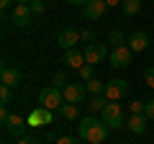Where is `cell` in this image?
Here are the masks:
<instances>
[{
    "label": "cell",
    "instance_id": "cell-20",
    "mask_svg": "<svg viewBox=\"0 0 154 144\" xmlns=\"http://www.w3.org/2000/svg\"><path fill=\"white\" fill-rule=\"evenodd\" d=\"M108 41H110L113 46H123L128 39H126V33H123L121 28H110V33H108Z\"/></svg>",
    "mask_w": 154,
    "mask_h": 144
},
{
    "label": "cell",
    "instance_id": "cell-21",
    "mask_svg": "<svg viewBox=\"0 0 154 144\" xmlns=\"http://www.w3.org/2000/svg\"><path fill=\"white\" fill-rule=\"evenodd\" d=\"M121 11L126 13V16H136V13L141 11V0H123Z\"/></svg>",
    "mask_w": 154,
    "mask_h": 144
},
{
    "label": "cell",
    "instance_id": "cell-26",
    "mask_svg": "<svg viewBox=\"0 0 154 144\" xmlns=\"http://www.w3.org/2000/svg\"><path fill=\"white\" fill-rule=\"evenodd\" d=\"M144 83L154 90V67H146V70H144Z\"/></svg>",
    "mask_w": 154,
    "mask_h": 144
},
{
    "label": "cell",
    "instance_id": "cell-11",
    "mask_svg": "<svg viewBox=\"0 0 154 144\" xmlns=\"http://www.w3.org/2000/svg\"><path fill=\"white\" fill-rule=\"evenodd\" d=\"M51 121H54V111H46L41 105L28 116V126H46V124H51Z\"/></svg>",
    "mask_w": 154,
    "mask_h": 144
},
{
    "label": "cell",
    "instance_id": "cell-34",
    "mask_svg": "<svg viewBox=\"0 0 154 144\" xmlns=\"http://www.w3.org/2000/svg\"><path fill=\"white\" fill-rule=\"evenodd\" d=\"M11 5H16V0H0V8H11Z\"/></svg>",
    "mask_w": 154,
    "mask_h": 144
},
{
    "label": "cell",
    "instance_id": "cell-1",
    "mask_svg": "<svg viewBox=\"0 0 154 144\" xmlns=\"http://www.w3.org/2000/svg\"><path fill=\"white\" fill-rule=\"evenodd\" d=\"M77 124H80V126H77V136L82 139V142H88V144H103L105 136H108V131H110V129L105 126L103 121H98L95 116H85Z\"/></svg>",
    "mask_w": 154,
    "mask_h": 144
},
{
    "label": "cell",
    "instance_id": "cell-29",
    "mask_svg": "<svg viewBox=\"0 0 154 144\" xmlns=\"http://www.w3.org/2000/svg\"><path fill=\"white\" fill-rule=\"evenodd\" d=\"M80 39H82V41H88V44H93V39H95V33L90 31V28H85V31H80Z\"/></svg>",
    "mask_w": 154,
    "mask_h": 144
},
{
    "label": "cell",
    "instance_id": "cell-17",
    "mask_svg": "<svg viewBox=\"0 0 154 144\" xmlns=\"http://www.w3.org/2000/svg\"><path fill=\"white\" fill-rule=\"evenodd\" d=\"M59 116L67 118V121H77V118H80V105H75V103H64V105L59 108Z\"/></svg>",
    "mask_w": 154,
    "mask_h": 144
},
{
    "label": "cell",
    "instance_id": "cell-8",
    "mask_svg": "<svg viewBox=\"0 0 154 144\" xmlns=\"http://www.w3.org/2000/svg\"><path fill=\"white\" fill-rule=\"evenodd\" d=\"M31 18H33V13H31V5H13V13H11V21L16 23V26H21V28H26L28 23H31Z\"/></svg>",
    "mask_w": 154,
    "mask_h": 144
},
{
    "label": "cell",
    "instance_id": "cell-12",
    "mask_svg": "<svg viewBox=\"0 0 154 144\" xmlns=\"http://www.w3.org/2000/svg\"><path fill=\"white\" fill-rule=\"evenodd\" d=\"M126 46H128V49L134 52V54H139V52H144V49L149 46V36H146L144 31H134L131 36H128Z\"/></svg>",
    "mask_w": 154,
    "mask_h": 144
},
{
    "label": "cell",
    "instance_id": "cell-33",
    "mask_svg": "<svg viewBox=\"0 0 154 144\" xmlns=\"http://www.w3.org/2000/svg\"><path fill=\"white\" fill-rule=\"evenodd\" d=\"M67 3H69V5H77V8H85L90 0H67Z\"/></svg>",
    "mask_w": 154,
    "mask_h": 144
},
{
    "label": "cell",
    "instance_id": "cell-15",
    "mask_svg": "<svg viewBox=\"0 0 154 144\" xmlns=\"http://www.w3.org/2000/svg\"><path fill=\"white\" fill-rule=\"evenodd\" d=\"M126 126H128V131H134V134H144L146 126H149V118L144 116V113H131V118L126 121Z\"/></svg>",
    "mask_w": 154,
    "mask_h": 144
},
{
    "label": "cell",
    "instance_id": "cell-14",
    "mask_svg": "<svg viewBox=\"0 0 154 144\" xmlns=\"http://www.w3.org/2000/svg\"><path fill=\"white\" fill-rule=\"evenodd\" d=\"M62 62H64L67 67H72V70H80V67L85 64V52H80V49L75 46V49L64 52V59H62Z\"/></svg>",
    "mask_w": 154,
    "mask_h": 144
},
{
    "label": "cell",
    "instance_id": "cell-13",
    "mask_svg": "<svg viewBox=\"0 0 154 144\" xmlns=\"http://www.w3.org/2000/svg\"><path fill=\"white\" fill-rule=\"evenodd\" d=\"M23 80L21 70H16V67H3V72H0V83L8 85V88H18Z\"/></svg>",
    "mask_w": 154,
    "mask_h": 144
},
{
    "label": "cell",
    "instance_id": "cell-27",
    "mask_svg": "<svg viewBox=\"0 0 154 144\" xmlns=\"http://www.w3.org/2000/svg\"><path fill=\"white\" fill-rule=\"evenodd\" d=\"M144 116H146L149 121H154V98L146 100V105H144Z\"/></svg>",
    "mask_w": 154,
    "mask_h": 144
},
{
    "label": "cell",
    "instance_id": "cell-2",
    "mask_svg": "<svg viewBox=\"0 0 154 144\" xmlns=\"http://www.w3.org/2000/svg\"><path fill=\"white\" fill-rule=\"evenodd\" d=\"M100 121H103L110 131H118L121 126H126V121H123V108L118 103H113V100H108V105H105L103 113H100Z\"/></svg>",
    "mask_w": 154,
    "mask_h": 144
},
{
    "label": "cell",
    "instance_id": "cell-37",
    "mask_svg": "<svg viewBox=\"0 0 154 144\" xmlns=\"http://www.w3.org/2000/svg\"><path fill=\"white\" fill-rule=\"evenodd\" d=\"M118 144H131V142H118Z\"/></svg>",
    "mask_w": 154,
    "mask_h": 144
},
{
    "label": "cell",
    "instance_id": "cell-5",
    "mask_svg": "<svg viewBox=\"0 0 154 144\" xmlns=\"http://www.w3.org/2000/svg\"><path fill=\"white\" fill-rule=\"evenodd\" d=\"M126 93H128V83L126 80L116 77V80H108V83H105V98L113 100V103H118Z\"/></svg>",
    "mask_w": 154,
    "mask_h": 144
},
{
    "label": "cell",
    "instance_id": "cell-24",
    "mask_svg": "<svg viewBox=\"0 0 154 144\" xmlns=\"http://www.w3.org/2000/svg\"><path fill=\"white\" fill-rule=\"evenodd\" d=\"M11 90H13V88H8V85H0V100H3V105L11 103V98H13Z\"/></svg>",
    "mask_w": 154,
    "mask_h": 144
},
{
    "label": "cell",
    "instance_id": "cell-35",
    "mask_svg": "<svg viewBox=\"0 0 154 144\" xmlns=\"http://www.w3.org/2000/svg\"><path fill=\"white\" fill-rule=\"evenodd\" d=\"M105 3H108V8L110 5H123V0H105Z\"/></svg>",
    "mask_w": 154,
    "mask_h": 144
},
{
    "label": "cell",
    "instance_id": "cell-9",
    "mask_svg": "<svg viewBox=\"0 0 154 144\" xmlns=\"http://www.w3.org/2000/svg\"><path fill=\"white\" fill-rule=\"evenodd\" d=\"M77 41H82V39H80V31H77V28H64V31H62L59 36H57V44H59L64 52L75 49V46H77Z\"/></svg>",
    "mask_w": 154,
    "mask_h": 144
},
{
    "label": "cell",
    "instance_id": "cell-19",
    "mask_svg": "<svg viewBox=\"0 0 154 144\" xmlns=\"http://www.w3.org/2000/svg\"><path fill=\"white\" fill-rule=\"evenodd\" d=\"M105 105H108V98H105V95H95V98L88 103V111L90 113H103Z\"/></svg>",
    "mask_w": 154,
    "mask_h": 144
},
{
    "label": "cell",
    "instance_id": "cell-30",
    "mask_svg": "<svg viewBox=\"0 0 154 144\" xmlns=\"http://www.w3.org/2000/svg\"><path fill=\"white\" fill-rule=\"evenodd\" d=\"M57 144H77V139L69 136V134H64V136H57Z\"/></svg>",
    "mask_w": 154,
    "mask_h": 144
},
{
    "label": "cell",
    "instance_id": "cell-4",
    "mask_svg": "<svg viewBox=\"0 0 154 144\" xmlns=\"http://www.w3.org/2000/svg\"><path fill=\"white\" fill-rule=\"evenodd\" d=\"M131 59H134V52L128 49L126 44H123V46H113V52L108 54L110 67H116V70H123V67H128V64H131Z\"/></svg>",
    "mask_w": 154,
    "mask_h": 144
},
{
    "label": "cell",
    "instance_id": "cell-16",
    "mask_svg": "<svg viewBox=\"0 0 154 144\" xmlns=\"http://www.w3.org/2000/svg\"><path fill=\"white\" fill-rule=\"evenodd\" d=\"M26 126H28V121H26L23 116H18V113H13V116L8 118V124H5V129H8V131L13 134V136H21V134H23V129H26Z\"/></svg>",
    "mask_w": 154,
    "mask_h": 144
},
{
    "label": "cell",
    "instance_id": "cell-23",
    "mask_svg": "<svg viewBox=\"0 0 154 144\" xmlns=\"http://www.w3.org/2000/svg\"><path fill=\"white\" fill-rule=\"evenodd\" d=\"M51 85H54V88H59V90H64L67 85H69V83H67V75H64V72H54V77H51Z\"/></svg>",
    "mask_w": 154,
    "mask_h": 144
},
{
    "label": "cell",
    "instance_id": "cell-7",
    "mask_svg": "<svg viewBox=\"0 0 154 144\" xmlns=\"http://www.w3.org/2000/svg\"><path fill=\"white\" fill-rule=\"evenodd\" d=\"M105 57H108V52H105V44H100V41H93V44L85 46V62L88 64H98V62H103Z\"/></svg>",
    "mask_w": 154,
    "mask_h": 144
},
{
    "label": "cell",
    "instance_id": "cell-10",
    "mask_svg": "<svg viewBox=\"0 0 154 144\" xmlns=\"http://www.w3.org/2000/svg\"><path fill=\"white\" fill-rule=\"evenodd\" d=\"M105 11H108V3H105V0H90L88 5L82 8V13H85L88 21H98V18H103Z\"/></svg>",
    "mask_w": 154,
    "mask_h": 144
},
{
    "label": "cell",
    "instance_id": "cell-28",
    "mask_svg": "<svg viewBox=\"0 0 154 144\" xmlns=\"http://www.w3.org/2000/svg\"><path fill=\"white\" fill-rule=\"evenodd\" d=\"M144 105H146V100H134L128 108H131V113H144Z\"/></svg>",
    "mask_w": 154,
    "mask_h": 144
},
{
    "label": "cell",
    "instance_id": "cell-22",
    "mask_svg": "<svg viewBox=\"0 0 154 144\" xmlns=\"http://www.w3.org/2000/svg\"><path fill=\"white\" fill-rule=\"evenodd\" d=\"M77 75H80V77H82L85 83H88V80H93V77H95V67H93V64H88V62H85V64L80 67V70H77Z\"/></svg>",
    "mask_w": 154,
    "mask_h": 144
},
{
    "label": "cell",
    "instance_id": "cell-3",
    "mask_svg": "<svg viewBox=\"0 0 154 144\" xmlns=\"http://www.w3.org/2000/svg\"><path fill=\"white\" fill-rule=\"evenodd\" d=\"M38 105L46 108V111H57V113H59V108L64 105V95H62L59 88L49 85V88H44L41 93H38Z\"/></svg>",
    "mask_w": 154,
    "mask_h": 144
},
{
    "label": "cell",
    "instance_id": "cell-18",
    "mask_svg": "<svg viewBox=\"0 0 154 144\" xmlns=\"http://www.w3.org/2000/svg\"><path fill=\"white\" fill-rule=\"evenodd\" d=\"M85 88H88V93H93V95H105V83H103L100 77L88 80V83H85Z\"/></svg>",
    "mask_w": 154,
    "mask_h": 144
},
{
    "label": "cell",
    "instance_id": "cell-6",
    "mask_svg": "<svg viewBox=\"0 0 154 144\" xmlns=\"http://www.w3.org/2000/svg\"><path fill=\"white\" fill-rule=\"evenodd\" d=\"M85 93H88V88H85L82 83H69L64 90H62L64 103H75V105H80V103L85 100Z\"/></svg>",
    "mask_w": 154,
    "mask_h": 144
},
{
    "label": "cell",
    "instance_id": "cell-32",
    "mask_svg": "<svg viewBox=\"0 0 154 144\" xmlns=\"http://www.w3.org/2000/svg\"><path fill=\"white\" fill-rule=\"evenodd\" d=\"M16 144H38V142H36L33 136H18V142H16Z\"/></svg>",
    "mask_w": 154,
    "mask_h": 144
},
{
    "label": "cell",
    "instance_id": "cell-36",
    "mask_svg": "<svg viewBox=\"0 0 154 144\" xmlns=\"http://www.w3.org/2000/svg\"><path fill=\"white\" fill-rule=\"evenodd\" d=\"M18 5H31V0H16Z\"/></svg>",
    "mask_w": 154,
    "mask_h": 144
},
{
    "label": "cell",
    "instance_id": "cell-31",
    "mask_svg": "<svg viewBox=\"0 0 154 144\" xmlns=\"http://www.w3.org/2000/svg\"><path fill=\"white\" fill-rule=\"evenodd\" d=\"M11 116H13V113L8 111V105H0V121H3V124H8V118H11Z\"/></svg>",
    "mask_w": 154,
    "mask_h": 144
},
{
    "label": "cell",
    "instance_id": "cell-25",
    "mask_svg": "<svg viewBox=\"0 0 154 144\" xmlns=\"http://www.w3.org/2000/svg\"><path fill=\"white\" fill-rule=\"evenodd\" d=\"M44 0H31V13L33 16H41V13H44Z\"/></svg>",
    "mask_w": 154,
    "mask_h": 144
}]
</instances>
